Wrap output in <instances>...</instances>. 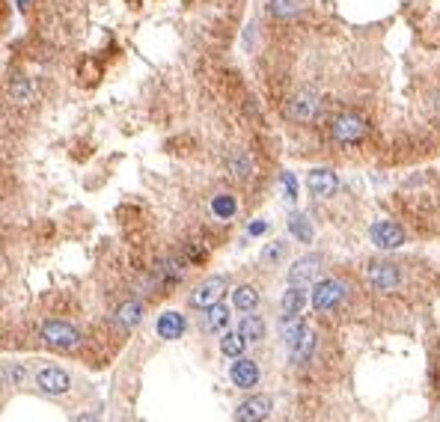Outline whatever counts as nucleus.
I'll return each mask as SVG.
<instances>
[{
	"label": "nucleus",
	"instance_id": "16",
	"mask_svg": "<svg viewBox=\"0 0 440 422\" xmlns=\"http://www.w3.org/2000/svg\"><path fill=\"white\" fill-rule=\"evenodd\" d=\"M226 170L235 179H247L253 173V161H250V155H244L241 149H232L229 155H226Z\"/></svg>",
	"mask_w": 440,
	"mask_h": 422
},
{
	"label": "nucleus",
	"instance_id": "11",
	"mask_svg": "<svg viewBox=\"0 0 440 422\" xmlns=\"http://www.w3.org/2000/svg\"><path fill=\"white\" fill-rule=\"evenodd\" d=\"M318 268H321V256H315V253H310V256H303L292 265L289 271V283L292 285H310L315 277H318Z\"/></svg>",
	"mask_w": 440,
	"mask_h": 422
},
{
	"label": "nucleus",
	"instance_id": "10",
	"mask_svg": "<svg viewBox=\"0 0 440 422\" xmlns=\"http://www.w3.org/2000/svg\"><path fill=\"white\" fill-rule=\"evenodd\" d=\"M307 188L315 196H333L336 191H340V179H336V173L328 170V167H315V170H310V176H307Z\"/></svg>",
	"mask_w": 440,
	"mask_h": 422
},
{
	"label": "nucleus",
	"instance_id": "29",
	"mask_svg": "<svg viewBox=\"0 0 440 422\" xmlns=\"http://www.w3.org/2000/svg\"><path fill=\"white\" fill-rule=\"evenodd\" d=\"M286 253V247L283 244H268L265 250H262V262H277L280 256Z\"/></svg>",
	"mask_w": 440,
	"mask_h": 422
},
{
	"label": "nucleus",
	"instance_id": "8",
	"mask_svg": "<svg viewBox=\"0 0 440 422\" xmlns=\"http://www.w3.org/2000/svg\"><path fill=\"white\" fill-rule=\"evenodd\" d=\"M271 408H274V401L271 396H250L247 401L239 404V411H235V419L239 422H265Z\"/></svg>",
	"mask_w": 440,
	"mask_h": 422
},
{
	"label": "nucleus",
	"instance_id": "17",
	"mask_svg": "<svg viewBox=\"0 0 440 422\" xmlns=\"http://www.w3.org/2000/svg\"><path fill=\"white\" fill-rule=\"evenodd\" d=\"M303 300H307V295H303V285H289L283 295V318H295L300 310H303Z\"/></svg>",
	"mask_w": 440,
	"mask_h": 422
},
{
	"label": "nucleus",
	"instance_id": "27",
	"mask_svg": "<svg viewBox=\"0 0 440 422\" xmlns=\"http://www.w3.org/2000/svg\"><path fill=\"white\" fill-rule=\"evenodd\" d=\"M24 378V369L15 366V363H4V381L6 384H19Z\"/></svg>",
	"mask_w": 440,
	"mask_h": 422
},
{
	"label": "nucleus",
	"instance_id": "26",
	"mask_svg": "<svg viewBox=\"0 0 440 422\" xmlns=\"http://www.w3.org/2000/svg\"><path fill=\"white\" fill-rule=\"evenodd\" d=\"M9 95L15 101H21V105H27V101L36 98V90H33V83H27V80H15L9 87Z\"/></svg>",
	"mask_w": 440,
	"mask_h": 422
},
{
	"label": "nucleus",
	"instance_id": "25",
	"mask_svg": "<svg viewBox=\"0 0 440 422\" xmlns=\"http://www.w3.org/2000/svg\"><path fill=\"white\" fill-rule=\"evenodd\" d=\"M303 330H307V327H303L300 325V318L295 315V318H280V333H283V339H286V345H295L298 339H300V333Z\"/></svg>",
	"mask_w": 440,
	"mask_h": 422
},
{
	"label": "nucleus",
	"instance_id": "12",
	"mask_svg": "<svg viewBox=\"0 0 440 422\" xmlns=\"http://www.w3.org/2000/svg\"><path fill=\"white\" fill-rule=\"evenodd\" d=\"M229 375H232L235 386H241V390H253V386L259 384V366L253 360H247V357H235Z\"/></svg>",
	"mask_w": 440,
	"mask_h": 422
},
{
	"label": "nucleus",
	"instance_id": "23",
	"mask_svg": "<svg viewBox=\"0 0 440 422\" xmlns=\"http://www.w3.org/2000/svg\"><path fill=\"white\" fill-rule=\"evenodd\" d=\"M244 342L247 339H244L239 330H235V333L226 330V336H220V351H224L226 357H241V354H244Z\"/></svg>",
	"mask_w": 440,
	"mask_h": 422
},
{
	"label": "nucleus",
	"instance_id": "6",
	"mask_svg": "<svg viewBox=\"0 0 440 422\" xmlns=\"http://www.w3.org/2000/svg\"><path fill=\"white\" fill-rule=\"evenodd\" d=\"M226 292V277H209V280H202L194 295H191V307L194 310H206L211 307V303H217L220 297H224Z\"/></svg>",
	"mask_w": 440,
	"mask_h": 422
},
{
	"label": "nucleus",
	"instance_id": "2",
	"mask_svg": "<svg viewBox=\"0 0 440 422\" xmlns=\"http://www.w3.org/2000/svg\"><path fill=\"white\" fill-rule=\"evenodd\" d=\"M366 131H369V122L363 120L360 113H354V110L340 113V116L333 120V125H330L333 140L340 143V146H354V143H360V140L366 137Z\"/></svg>",
	"mask_w": 440,
	"mask_h": 422
},
{
	"label": "nucleus",
	"instance_id": "21",
	"mask_svg": "<svg viewBox=\"0 0 440 422\" xmlns=\"http://www.w3.org/2000/svg\"><path fill=\"white\" fill-rule=\"evenodd\" d=\"M289 232L295 235L300 244H310V241H313V226H310V221H307V217H303L300 211H292V214H289Z\"/></svg>",
	"mask_w": 440,
	"mask_h": 422
},
{
	"label": "nucleus",
	"instance_id": "9",
	"mask_svg": "<svg viewBox=\"0 0 440 422\" xmlns=\"http://www.w3.org/2000/svg\"><path fill=\"white\" fill-rule=\"evenodd\" d=\"M36 386L45 396H63V393H69L72 381H69V375H66L63 369L48 366V369H42V372L36 375Z\"/></svg>",
	"mask_w": 440,
	"mask_h": 422
},
{
	"label": "nucleus",
	"instance_id": "24",
	"mask_svg": "<svg viewBox=\"0 0 440 422\" xmlns=\"http://www.w3.org/2000/svg\"><path fill=\"white\" fill-rule=\"evenodd\" d=\"M268 12L274 15V19H295L300 12V0H271Z\"/></svg>",
	"mask_w": 440,
	"mask_h": 422
},
{
	"label": "nucleus",
	"instance_id": "3",
	"mask_svg": "<svg viewBox=\"0 0 440 422\" xmlns=\"http://www.w3.org/2000/svg\"><path fill=\"white\" fill-rule=\"evenodd\" d=\"M321 110V98L313 90H298L286 101V120L292 122H313Z\"/></svg>",
	"mask_w": 440,
	"mask_h": 422
},
{
	"label": "nucleus",
	"instance_id": "28",
	"mask_svg": "<svg viewBox=\"0 0 440 422\" xmlns=\"http://www.w3.org/2000/svg\"><path fill=\"white\" fill-rule=\"evenodd\" d=\"M280 181H283V188H286V199H298V181H295V176L292 173H283Z\"/></svg>",
	"mask_w": 440,
	"mask_h": 422
},
{
	"label": "nucleus",
	"instance_id": "5",
	"mask_svg": "<svg viewBox=\"0 0 440 422\" xmlns=\"http://www.w3.org/2000/svg\"><path fill=\"white\" fill-rule=\"evenodd\" d=\"M369 241L378 250H396V247L404 244V229L399 223H393V221H378L369 229Z\"/></svg>",
	"mask_w": 440,
	"mask_h": 422
},
{
	"label": "nucleus",
	"instance_id": "13",
	"mask_svg": "<svg viewBox=\"0 0 440 422\" xmlns=\"http://www.w3.org/2000/svg\"><path fill=\"white\" fill-rule=\"evenodd\" d=\"M226 325H229V307L224 300L202 310V330L206 333H220V330H226Z\"/></svg>",
	"mask_w": 440,
	"mask_h": 422
},
{
	"label": "nucleus",
	"instance_id": "19",
	"mask_svg": "<svg viewBox=\"0 0 440 422\" xmlns=\"http://www.w3.org/2000/svg\"><path fill=\"white\" fill-rule=\"evenodd\" d=\"M239 333L244 336V339H250V342H259V339H265V322H262L259 315L247 312L241 318V325H239Z\"/></svg>",
	"mask_w": 440,
	"mask_h": 422
},
{
	"label": "nucleus",
	"instance_id": "1",
	"mask_svg": "<svg viewBox=\"0 0 440 422\" xmlns=\"http://www.w3.org/2000/svg\"><path fill=\"white\" fill-rule=\"evenodd\" d=\"M39 336H42V342L51 345V348H60V351H72L80 345V330L69 322H60V318H48V322H42L39 327Z\"/></svg>",
	"mask_w": 440,
	"mask_h": 422
},
{
	"label": "nucleus",
	"instance_id": "7",
	"mask_svg": "<svg viewBox=\"0 0 440 422\" xmlns=\"http://www.w3.org/2000/svg\"><path fill=\"white\" fill-rule=\"evenodd\" d=\"M366 280L375 285L378 292H393L399 285V280H402V274H399V268L393 262H372L366 268Z\"/></svg>",
	"mask_w": 440,
	"mask_h": 422
},
{
	"label": "nucleus",
	"instance_id": "20",
	"mask_svg": "<svg viewBox=\"0 0 440 422\" xmlns=\"http://www.w3.org/2000/svg\"><path fill=\"white\" fill-rule=\"evenodd\" d=\"M315 351V333L313 330H303L300 339L292 345V363H307Z\"/></svg>",
	"mask_w": 440,
	"mask_h": 422
},
{
	"label": "nucleus",
	"instance_id": "30",
	"mask_svg": "<svg viewBox=\"0 0 440 422\" xmlns=\"http://www.w3.org/2000/svg\"><path fill=\"white\" fill-rule=\"evenodd\" d=\"M265 229H268V223H265V221H256V223H250V226H247V232H250V235H262Z\"/></svg>",
	"mask_w": 440,
	"mask_h": 422
},
{
	"label": "nucleus",
	"instance_id": "4",
	"mask_svg": "<svg viewBox=\"0 0 440 422\" xmlns=\"http://www.w3.org/2000/svg\"><path fill=\"white\" fill-rule=\"evenodd\" d=\"M345 297V283H340L336 277H325L313 285V310L315 312H330L342 303Z\"/></svg>",
	"mask_w": 440,
	"mask_h": 422
},
{
	"label": "nucleus",
	"instance_id": "15",
	"mask_svg": "<svg viewBox=\"0 0 440 422\" xmlns=\"http://www.w3.org/2000/svg\"><path fill=\"white\" fill-rule=\"evenodd\" d=\"M158 336L161 339H179V336L184 333V315L182 312H161V318H158Z\"/></svg>",
	"mask_w": 440,
	"mask_h": 422
},
{
	"label": "nucleus",
	"instance_id": "14",
	"mask_svg": "<svg viewBox=\"0 0 440 422\" xmlns=\"http://www.w3.org/2000/svg\"><path fill=\"white\" fill-rule=\"evenodd\" d=\"M143 322V303L140 300H125L120 310L113 312V325L120 330H131Z\"/></svg>",
	"mask_w": 440,
	"mask_h": 422
},
{
	"label": "nucleus",
	"instance_id": "31",
	"mask_svg": "<svg viewBox=\"0 0 440 422\" xmlns=\"http://www.w3.org/2000/svg\"><path fill=\"white\" fill-rule=\"evenodd\" d=\"M75 422H98V416L95 413H80V416H75Z\"/></svg>",
	"mask_w": 440,
	"mask_h": 422
},
{
	"label": "nucleus",
	"instance_id": "18",
	"mask_svg": "<svg viewBox=\"0 0 440 422\" xmlns=\"http://www.w3.org/2000/svg\"><path fill=\"white\" fill-rule=\"evenodd\" d=\"M232 303H235V310H241V312H253L259 307V292L253 289V285H239L232 295Z\"/></svg>",
	"mask_w": 440,
	"mask_h": 422
},
{
	"label": "nucleus",
	"instance_id": "22",
	"mask_svg": "<svg viewBox=\"0 0 440 422\" xmlns=\"http://www.w3.org/2000/svg\"><path fill=\"white\" fill-rule=\"evenodd\" d=\"M235 209H239V202H235L232 194H217L211 199V214L217 217V221H229V217L235 214Z\"/></svg>",
	"mask_w": 440,
	"mask_h": 422
},
{
	"label": "nucleus",
	"instance_id": "32",
	"mask_svg": "<svg viewBox=\"0 0 440 422\" xmlns=\"http://www.w3.org/2000/svg\"><path fill=\"white\" fill-rule=\"evenodd\" d=\"M434 107H437V113H440V93L434 95Z\"/></svg>",
	"mask_w": 440,
	"mask_h": 422
}]
</instances>
